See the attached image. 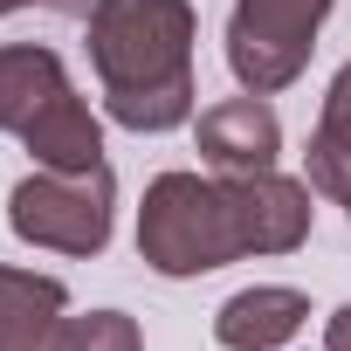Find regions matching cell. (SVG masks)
<instances>
[{
    "label": "cell",
    "instance_id": "ba28073f",
    "mask_svg": "<svg viewBox=\"0 0 351 351\" xmlns=\"http://www.w3.org/2000/svg\"><path fill=\"white\" fill-rule=\"evenodd\" d=\"M303 317H310V303H303L296 289H241V296L221 310L214 337H221V351H269V344L296 337Z\"/></svg>",
    "mask_w": 351,
    "mask_h": 351
},
{
    "label": "cell",
    "instance_id": "8fae6325",
    "mask_svg": "<svg viewBox=\"0 0 351 351\" xmlns=\"http://www.w3.org/2000/svg\"><path fill=\"white\" fill-rule=\"evenodd\" d=\"M8 8H28V0H0V14ZM42 8H56V14H97V0H42Z\"/></svg>",
    "mask_w": 351,
    "mask_h": 351
},
{
    "label": "cell",
    "instance_id": "5b68a950",
    "mask_svg": "<svg viewBox=\"0 0 351 351\" xmlns=\"http://www.w3.org/2000/svg\"><path fill=\"white\" fill-rule=\"evenodd\" d=\"M330 14V0H241L228 21V62L234 76L269 97L282 83H296V69L310 62V35Z\"/></svg>",
    "mask_w": 351,
    "mask_h": 351
},
{
    "label": "cell",
    "instance_id": "30bf717a",
    "mask_svg": "<svg viewBox=\"0 0 351 351\" xmlns=\"http://www.w3.org/2000/svg\"><path fill=\"white\" fill-rule=\"evenodd\" d=\"M56 351H138V324L117 317V310H90V317L62 324Z\"/></svg>",
    "mask_w": 351,
    "mask_h": 351
},
{
    "label": "cell",
    "instance_id": "7a4b0ae2",
    "mask_svg": "<svg viewBox=\"0 0 351 351\" xmlns=\"http://www.w3.org/2000/svg\"><path fill=\"white\" fill-rule=\"evenodd\" d=\"M138 248L152 269L165 276H200L221 269L234 255H248V200L241 180H193V172H165L145 193V221H138Z\"/></svg>",
    "mask_w": 351,
    "mask_h": 351
},
{
    "label": "cell",
    "instance_id": "9c48e42d",
    "mask_svg": "<svg viewBox=\"0 0 351 351\" xmlns=\"http://www.w3.org/2000/svg\"><path fill=\"white\" fill-rule=\"evenodd\" d=\"M310 180L324 186V193H337L344 200V186H351V69L330 83V97H324V124H317V138H310Z\"/></svg>",
    "mask_w": 351,
    "mask_h": 351
},
{
    "label": "cell",
    "instance_id": "277c9868",
    "mask_svg": "<svg viewBox=\"0 0 351 351\" xmlns=\"http://www.w3.org/2000/svg\"><path fill=\"white\" fill-rule=\"evenodd\" d=\"M14 234L42 241V248H69V255H97L110 241V172H35L14 186Z\"/></svg>",
    "mask_w": 351,
    "mask_h": 351
},
{
    "label": "cell",
    "instance_id": "4fadbf2b",
    "mask_svg": "<svg viewBox=\"0 0 351 351\" xmlns=\"http://www.w3.org/2000/svg\"><path fill=\"white\" fill-rule=\"evenodd\" d=\"M344 207H351V186H344Z\"/></svg>",
    "mask_w": 351,
    "mask_h": 351
},
{
    "label": "cell",
    "instance_id": "7c38bea8",
    "mask_svg": "<svg viewBox=\"0 0 351 351\" xmlns=\"http://www.w3.org/2000/svg\"><path fill=\"white\" fill-rule=\"evenodd\" d=\"M330 351H351V310H337V324H330Z\"/></svg>",
    "mask_w": 351,
    "mask_h": 351
},
{
    "label": "cell",
    "instance_id": "6da1fadb",
    "mask_svg": "<svg viewBox=\"0 0 351 351\" xmlns=\"http://www.w3.org/2000/svg\"><path fill=\"white\" fill-rule=\"evenodd\" d=\"M193 14L186 0H97L90 14V56L104 69L110 117L131 131H172L193 110L186 76Z\"/></svg>",
    "mask_w": 351,
    "mask_h": 351
},
{
    "label": "cell",
    "instance_id": "8992f818",
    "mask_svg": "<svg viewBox=\"0 0 351 351\" xmlns=\"http://www.w3.org/2000/svg\"><path fill=\"white\" fill-rule=\"evenodd\" d=\"M276 110L255 104V97H234V104H214L200 117V152L214 172H228V180H248V172H269L276 165Z\"/></svg>",
    "mask_w": 351,
    "mask_h": 351
},
{
    "label": "cell",
    "instance_id": "3957f363",
    "mask_svg": "<svg viewBox=\"0 0 351 351\" xmlns=\"http://www.w3.org/2000/svg\"><path fill=\"white\" fill-rule=\"evenodd\" d=\"M0 124L21 131L49 172H90L104 165V131L62 83V62L49 49H0Z\"/></svg>",
    "mask_w": 351,
    "mask_h": 351
},
{
    "label": "cell",
    "instance_id": "52a82bcc",
    "mask_svg": "<svg viewBox=\"0 0 351 351\" xmlns=\"http://www.w3.org/2000/svg\"><path fill=\"white\" fill-rule=\"evenodd\" d=\"M62 282L0 269V351H56L62 337Z\"/></svg>",
    "mask_w": 351,
    "mask_h": 351
}]
</instances>
